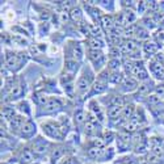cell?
Masks as SVG:
<instances>
[{
    "mask_svg": "<svg viewBox=\"0 0 164 164\" xmlns=\"http://www.w3.org/2000/svg\"><path fill=\"white\" fill-rule=\"evenodd\" d=\"M5 66L11 71H18L24 64L28 62V55L24 53H14V51H5Z\"/></svg>",
    "mask_w": 164,
    "mask_h": 164,
    "instance_id": "cell-1",
    "label": "cell"
},
{
    "mask_svg": "<svg viewBox=\"0 0 164 164\" xmlns=\"http://www.w3.org/2000/svg\"><path fill=\"white\" fill-rule=\"evenodd\" d=\"M92 85H93V72L88 68H84L75 84V91L80 96H83V95L88 92L89 88H92Z\"/></svg>",
    "mask_w": 164,
    "mask_h": 164,
    "instance_id": "cell-2",
    "label": "cell"
},
{
    "mask_svg": "<svg viewBox=\"0 0 164 164\" xmlns=\"http://www.w3.org/2000/svg\"><path fill=\"white\" fill-rule=\"evenodd\" d=\"M42 131L46 137H49V138H51V139H55V140H62L64 137H66L62 126H60V124L59 122H55V121L43 122Z\"/></svg>",
    "mask_w": 164,
    "mask_h": 164,
    "instance_id": "cell-3",
    "label": "cell"
},
{
    "mask_svg": "<svg viewBox=\"0 0 164 164\" xmlns=\"http://www.w3.org/2000/svg\"><path fill=\"white\" fill-rule=\"evenodd\" d=\"M84 133L88 137H96L101 133V122L97 120L96 117H93L91 113L87 114V121L84 125Z\"/></svg>",
    "mask_w": 164,
    "mask_h": 164,
    "instance_id": "cell-4",
    "label": "cell"
},
{
    "mask_svg": "<svg viewBox=\"0 0 164 164\" xmlns=\"http://www.w3.org/2000/svg\"><path fill=\"white\" fill-rule=\"evenodd\" d=\"M64 56H66V59H74L79 62L83 58L82 45L76 41H68L66 47H64Z\"/></svg>",
    "mask_w": 164,
    "mask_h": 164,
    "instance_id": "cell-5",
    "label": "cell"
},
{
    "mask_svg": "<svg viewBox=\"0 0 164 164\" xmlns=\"http://www.w3.org/2000/svg\"><path fill=\"white\" fill-rule=\"evenodd\" d=\"M88 59L98 71L106 64V55L101 50H88Z\"/></svg>",
    "mask_w": 164,
    "mask_h": 164,
    "instance_id": "cell-6",
    "label": "cell"
},
{
    "mask_svg": "<svg viewBox=\"0 0 164 164\" xmlns=\"http://www.w3.org/2000/svg\"><path fill=\"white\" fill-rule=\"evenodd\" d=\"M7 91L9 93V97L12 100H16V98H20L25 95V83L22 82H12L11 84H7Z\"/></svg>",
    "mask_w": 164,
    "mask_h": 164,
    "instance_id": "cell-7",
    "label": "cell"
},
{
    "mask_svg": "<svg viewBox=\"0 0 164 164\" xmlns=\"http://www.w3.org/2000/svg\"><path fill=\"white\" fill-rule=\"evenodd\" d=\"M42 108V113L43 114H54V113H58L60 109H62V101L56 97H50L47 100V102L45 104Z\"/></svg>",
    "mask_w": 164,
    "mask_h": 164,
    "instance_id": "cell-8",
    "label": "cell"
},
{
    "mask_svg": "<svg viewBox=\"0 0 164 164\" xmlns=\"http://www.w3.org/2000/svg\"><path fill=\"white\" fill-rule=\"evenodd\" d=\"M131 140H133V137H131L130 133H129L127 130H121L120 133H118V137H117V146H118V150H120V151H126V150H129Z\"/></svg>",
    "mask_w": 164,
    "mask_h": 164,
    "instance_id": "cell-9",
    "label": "cell"
},
{
    "mask_svg": "<svg viewBox=\"0 0 164 164\" xmlns=\"http://www.w3.org/2000/svg\"><path fill=\"white\" fill-rule=\"evenodd\" d=\"M130 75L134 76L135 79L140 80V82H147L148 80V72H147L146 68H144L143 63L139 62V60H135L134 62V66H133V68H131Z\"/></svg>",
    "mask_w": 164,
    "mask_h": 164,
    "instance_id": "cell-10",
    "label": "cell"
},
{
    "mask_svg": "<svg viewBox=\"0 0 164 164\" xmlns=\"http://www.w3.org/2000/svg\"><path fill=\"white\" fill-rule=\"evenodd\" d=\"M50 150H51V144L49 143L46 139L41 138V137H38L37 139H34L33 152L36 155H43V154H46V152H50Z\"/></svg>",
    "mask_w": 164,
    "mask_h": 164,
    "instance_id": "cell-11",
    "label": "cell"
},
{
    "mask_svg": "<svg viewBox=\"0 0 164 164\" xmlns=\"http://www.w3.org/2000/svg\"><path fill=\"white\" fill-rule=\"evenodd\" d=\"M108 84L109 82L105 79L100 78V76H97V80L93 83L92 88H91V92H89V96H93V95H101L104 93L106 89H108Z\"/></svg>",
    "mask_w": 164,
    "mask_h": 164,
    "instance_id": "cell-12",
    "label": "cell"
},
{
    "mask_svg": "<svg viewBox=\"0 0 164 164\" xmlns=\"http://www.w3.org/2000/svg\"><path fill=\"white\" fill-rule=\"evenodd\" d=\"M36 131H37V129H36V124L32 121V120H26L25 121V124H24V126L21 127V130H20V137L21 138H32V137L36 134Z\"/></svg>",
    "mask_w": 164,
    "mask_h": 164,
    "instance_id": "cell-13",
    "label": "cell"
},
{
    "mask_svg": "<svg viewBox=\"0 0 164 164\" xmlns=\"http://www.w3.org/2000/svg\"><path fill=\"white\" fill-rule=\"evenodd\" d=\"M121 91L124 92H134V91L138 89V83L134 78H130V76H124V79L121 80L120 83Z\"/></svg>",
    "mask_w": 164,
    "mask_h": 164,
    "instance_id": "cell-14",
    "label": "cell"
},
{
    "mask_svg": "<svg viewBox=\"0 0 164 164\" xmlns=\"http://www.w3.org/2000/svg\"><path fill=\"white\" fill-rule=\"evenodd\" d=\"M60 84H62L64 92L67 95H72L75 91V83H74V76L63 74L60 76Z\"/></svg>",
    "mask_w": 164,
    "mask_h": 164,
    "instance_id": "cell-15",
    "label": "cell"
},
{
    "mask_svg": "<svg viewBox=\"0 0 164 164\" xmlns=\"http://www.w3.org/2000/svg\"><path fill=\"white\" fill-rule=\"evenodd\" d=\"M88 106H89V113L92 114L93 117H96L97 120L102 124V122L105 121V114H104V110H102V108L97 104V101H95V100L89 101Z\"/></svg>",
    "mask_w": 164,
    "mask_h": 164,
    "instance_id": "cell-16",
    "label": "cell"
},
{
    "mask_svg": "<svg viewBox=\"0 0 164 164\" xmlns=\"http://www.w3.org/2000/svg\"><path fill=\"white\" fill-rule=\"evenodd\" d=\"M28 120V118H25L22 114H16L12 120L9 121V127H11V130L14 131V133H20L21 130V127L24 126V124H25V121Z\"/></svg>",
    "mask_w": 164,
    "mask_h": 164,
    "instance_id": "cell-17",
    "label": "cell"
},
{
    "mask_svg": "<svg viewBox=\"0 0 164 164\" xmlns=\"http://www.w3.org/2000/svg\"><path fill=\"white\" fill-rule=\"evenodd\" d=\"M100 26L105 30V32L110 33L114 28H116V22L113 21L112 16H109V14H102L101 18H100Z\"/></svg>",
    "mask_w": 164,
    "mask_h": 164,
    "instance_id": "cell-18",
    "label": "cell"
},
{
    "mask_svg": "<svg viewBox=\"0 0 164 164\" xmlns=\"http://www.w3.org/2000/svg\"><path fill=\"white\" fill-rule=\"evenodd\" d=\"M34 156H36V154L33 152V150L24 148L20 152V155H18V162H20V164H32V162L34 160Z\"/></svg>",
    "mask_w": 164,
    "mask_h": 164,
    "instance_id": "cell-19",
    "label": "cell"
},
{
    "mask_svg": "<svg viewBox=\"0 0 164 164\" xmlns=\"http://www.w3.org/2000/svg\"><path fill=\"white\" fill-rule=\"evenodd\" d=\"M64 71L67 75L75 76L76 72L79 71V62L74 59H66L64 60Z\"/></svg>",
    "mask_w": 164,
    "mask_h": 164,
    "instance_id": "cell-20",
    "label": "cell"
},
{
    "mask_svg": "<svg viewBox=\"0 0 164 164\" xmlns=\"http://www.w3.org/2000/svg\"><path fill=\"white\" fill-rule=\"evenodd\" d=\"M85 42L88 45L89 50H101V49L105 46L104 41H102L101 38H96V37H88Z\"/></svg>",
    "mask_w": 164,
    "mask_h": 164,
    "instance_id": "cell-21",
    "label": "cell"
},
{
    "mask_svg": "<svg viewBox=\"0 0 164 164\" xmlns=\"http://www.w3.org/2000/svg\"><path fill=\"white\" fill-rule=\"evenodd\" d=\"M85 121H87V113L83 109H78L74 113V122H75V125H76V126H79V127L80 126L84 127Z\"/></svg>",
    "mask_w": 164,
    "mask_h": 164,
    "instance_id": "cell-22",
    "label": "cell"
},
{
    "mask_svg": "<svg viewBox=\"0 0 164 164\" xmlns=\"http://www.w3.org/2000/svg\"><path fill=\"white\" fill-rule=\"evenodd\" d=\"M124 106L122 105H110L108 106V117L110 120H117L118 117H121Z\"/></svg>",
    "mask_w": 164,
    "mask_h": 164,
    "instance_id": "cell-23",
    "label": "cell"
},
{
    "mask_svg": "<svg viewBox=\"0 0 164 164\" xmlns=\"http://www.w3.org/2000/svg\"><path fill=\"white\" fill-rule=\"evenodd\" d=\"M102 150L104 148H98V147H91L87 150V156L89 159H93V160H101V155H102Z\"/></svg>",
    "mask_w": 164,
    "mask_h": 164,
    "instance_id": "cell-24",
    "label": "cell"
},
{
    "mask_svg": "<svg viewBox=\"0 0 164 164\" xmlns=\"http://www.w3.org/2000/svg\"><path fill=\"white\" fill-rule=\"evenodd\" d=\"M63 147L62 146H54V147H51V150H50V159L53 160V163L56 162L59 158H62L63 156Z\"/></svg>",
    "mask_w": 164,
    "mask_h": 164,
    "instance_id": "cell-25",
    "label": "cell"
},
{
    "mask_svg": "<svg viewBox=\"0 0 164 164\" xmlns=\"http://www.w3.org/2000/svg\"><path fill=\"white\" fill-rule=\"evenodd\" d=\"M158 49H159V45H158V43L148 42V41L143 45V51L146 53L147 55H152V54H155V53L158 51Z\"/></svg>",
    "mask_w": 164,
    "mask_h": 164,
    "instance_id": "cell-26",
    "label": "cell"
},
{
    "mask_svg": "<svg viewBox=\"0 0 164 164\" xmlns=\"http://www.w3.org/2000/svg\"><path fill=\"white\" fill-rule=\"evenodd\" d=\"M135 36L138 37L139 40H147V38L150 37V34H148L146 28H143V26H137L135 28Z\"/></svg>",
    "mask_w": 164,
    "mask_h": 164,
    "instance_id": "cell-27",
    "label": "cell"
},
{
    "mask_svg": "<svg viewBox=\"0 0 164 164\" xmlns=\"http://www.w3.org/2000/svg\"><path fill=\"white\" fill-rule=\"evenodd\" d=\"M146 101H147L148 105H151L152 108H155V106H158L160 104V97H159V95H150V96L146 98Z\"/></svg>",
    "mask_w": 164,
    "mask_h": 164,
    "instance_id": "cell-28",
    "label": "cell"
},
{
    "mask_svg": "<svg viewBox=\"0 0 164 164\" xmlns=\"http://www.w3.org/2000/svg\"><path fill=\"white\" fill-rule=\"evenodd\" d=\"M70 16L74 21H82L83 20V13H82V11H80V8H72Z\"/></svg>",
    "mask_w": 164,
    "mask_h": 164,
    "instance_id": "cell-29",
    "label": "cell"
},
{
    "mask_svg": "<svg viewBox=\"0 0 164 164\" xmlns=\"http://www.w3.org/2000/svg\"><path fill=\"white\" fill-rule=\"evenodd\" d=\"M151 147H164V139L159 138V137H152L150 139Z\"/></svg>",
    "mask_w": 164,
    "mask_h": 164,
    "instance_id": "cell-30",
    "label": "cell"
},
{
    "mask_svg": "<svg viewBox=\"0 0 164 164\" xmlns=\"http://www.w3.org/2000/svg\"><path fill=\"white\" fill-rule=\"evenodd\" d=\"M59 164H80V163H79L78 158H75V156H72V155H68L60 160Z\"/></svg>",
    "mask_w": 164,
    "mask_h": 164,
    "instance_id": "cell-31",
    "label": "cell"
},
{
    "mask_svg": "<svg viewBox=\"0 0 164 164\" xmlns=\"http://www.w3.org/2000/svg\"><path fill=\"white\" fill-rule=\"evenodd\" d=\"M17 108H18V110H21V112H25L26 114L30 113V106H29V102H28V101H21V102H18Z\"/></svg>",
    "mask_w": 164,
    "mask_h": 164,
    "instance_id": "cell-32",
    "label": "cell"
},
{
    "mask_svg": "<svg viewBox=\"0 0 164 164\" xmlns=\"http://www.w3.org/2000/svg\"><path fill=\"white\" fill-rule=\"evenodd\" d=\"M112 138H113V134L112 133H106V134L104 135V140H105V143H110L112 142Z\"/></svg>",
    "mask_w": 164,
    "mask_h": 164,
    "instance_id": "cell-33",
    "label": "cell"
},
{
    "mask_svg": "<svg viewBox=\"0 0 164 164\" xmlns=\"http://www.w3.org/2000/svg\"><path fill=\"white\" fill-rule=\"evenodd\" d=\"M155 91L159 95H164V84H159L158 87H155Z\"/></svg>",
    "mask_w": 164,
    "mask_h": 164,
    "instance_id": "cell-34",
    "label": "cell"
},
{
    "mask_svg": "<svg viewBox=\"0 0 164 164\" xmlns=\"http://www.w3.org/2000/svg\"><path fill=\"white\" fill-rule=\"evenodd\" d=\"M160 8H163V9H164V2L160 3Z\"/></svg>",
    "mask_w": 164,
    "mask_h": 164,
    "instance_id": "cell-35",
    "label": "cell"
},
{
    "mask_svg": "<svg viewBox=\"0 0 164 164\" xmlns=\"http://www.w3.org/2000/svg\"><path fill=\"white\" fill-rule=\"evenodd\" d=\"M144 164H154V163H151V162H146V163H144Z\"/></svg>",
    "mask_w": 164,
    "mask_h": 164,
    "instance_id": "cell-36",
    "label": "cell"
},
{
    "mask_svg": "<svg viewBox=\"0 0 164 164\" xmlns=\"http://www.w3.org/2000/svg\"><path fill=\"white\" fill-rule=\"evenodd\" d=\"M3 164H5V163H3Z\"/></svg>",
    "mask_w": 164,
    "mask_h": 164,
    "instance_id": "cell-37",
    "label": "cell"
},
{
    "mask_svg": "<svg viewBox=\"0 0 164 164\" xmlns=\"http://www.w3.org/2000/svg\"><path fill=\"white\" fill-rule=\"evenodd\" d=\"M122 164H125V163H122Z\"/></svg>",
    "mask_w": 164,
    "mask_h": 164,
    "instance_id": "cell-38",
    "label": "cell"
}]
</instances>
